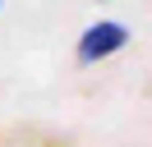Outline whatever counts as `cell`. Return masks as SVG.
Wrapping results in <instances>:
<instances>
[{
  "instance_id": "6da1fadb",
  "label": "cell",
  "mask_w": 152,
  "mask_h": 147,
  "mask_svg": "<svg viewBox=\"0 0 152 147\" xmlns=\"http://www.w3.org/2000/svg\"><path fill=\"white\" fill-rule=\"evenodd\" d=\"M124 41H129V28L124 23H92L83 37H78V64L106 60V55L124 51Z\"/></svg>"
},
{
  "instance_id": "7a4b0ae2",
  "label": "cell",
  "mask_w": 152,
  "mask_h": 147,
  "mask_svg": "<svg viewBox=\"0 0 152 147\" xmlns=\"http://www.w3.org/2000/svg\"><path fill=\"white\" fill-rule=\"evenodd\" d=\"M23 143H32V147H69V143H56V138H37V133H23Z\"/></svg>"
}]
</instances>
